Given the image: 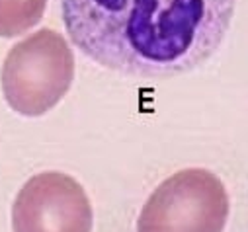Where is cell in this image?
<instances>
[{
    "mask_svg": "<svg viewBox=\"0 0 248 232\" xmlns=\"http://www.w3.org/2000/svg\"><path fill=\"white\" fill-rule=\"evenodd\" d=\"M47 0H0V37H18L43 16Z\"/></svg>",
    "mask_w": 248,
    "mask_h": 232,
    "instance_id": "obj_5",
    "label": "cell"
},
{
    "mask_svg": "<svg viewBox=\"0 0 248 232\" xmlns=\"http://www.w3.org/2000/svg\"><path fill=\"white\" fill-rule=\"evenodd\" d=\"M94 213L84 188L63 172L30 178L12 205L14 232H92Z\"/></svg>",
    "mask_w": 248,
    "mask_h": 232,
    "instance_id": "obj_4",
    "label": "cell"
},
{
    "mask_svg": "<svg viewBox=\"0 0 248 232\" xmlns=\"http://www.w3.org/2000/svg\"><path fill=\"white\" fill-rule=\"evenodd\" d=\"M75 78V55L67 39L43 28L16 43L2 63L0 84L8 105L39 117L63 100Z\"/></svg>",
    "mask_w": 248,
    "mask_h": 232,
    "instance_id": "obj_2",
    "label": "cell"
},
{
    "mask_svg": "<svg viewBox=\"0 0 248 232\" xmlns=\"http://www.w3.org/2000/svg\"><path fill=\"white\" fill-rule=\"evenodd\" d=\"M236 0H61L63 24L88 59L125 76L188 72L221 47Z\"/></svg>",
    "mask_w": 248,
    "mask_h": 232,
    "instance_id": "obj_1",
    "label": "cell"
},
{
    "mask_svg": "<svg viewBox=\"0 0 248 232\" xmlns=\"http://www.w3.org/2000/svg\"><path fill=\"white\" fill-rule=\"evenodd\" d=\"M231 203L213 172L188 168L166 178L147 199L137 232H223Z\"/></svg>",
    "mask_w": 248,
    "mask_h": 232,
    "instance_id": "obj_3",
    "label": "cell"
}]
</instances>
